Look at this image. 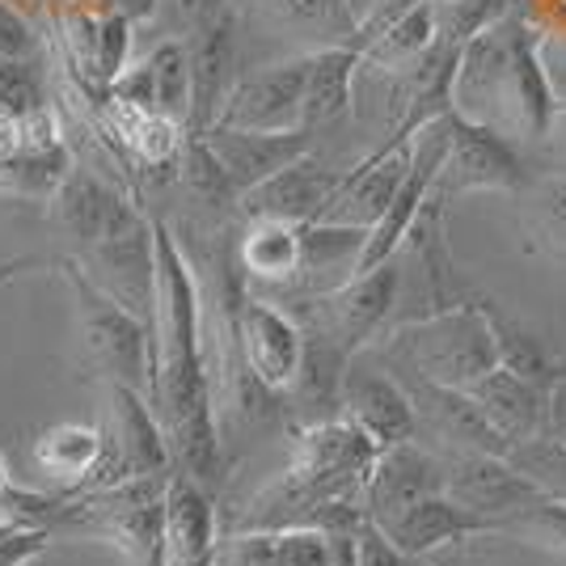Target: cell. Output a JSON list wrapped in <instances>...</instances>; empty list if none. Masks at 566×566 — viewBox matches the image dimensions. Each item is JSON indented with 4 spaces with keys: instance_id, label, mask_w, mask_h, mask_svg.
<instances>
[{
    "instance_id": "34",
    "label": "cell",
    "mask_w": 566,
    "mask_h": 566,
    "mask_svg": "<svg viewBox=\"0 0 566 566\" xmlns=\"http://www.w3.org/2000/svg\"><path fill=\"white\" fill-rule=\"evenodd\" d=\"M34 51V34L22 22V13H13V4L0 0V60H25Z\"/></svg>"
},
{
    "instance_id": "36",
    "label": "cell",
    "mask_w": 566,
    "mask_h": 566,
    "mask_svg": "<svg viewBox=\"0 0 566 566\" xmlns=\"http://www.w3.org/2000/svg\"><path fill=\"white\" fill-rule=\"evenodd\" d=\"M558 118L566 123V102H558Z\"/></svg>"
},
{
    "instance_id": "10",
    "label": "cell",
    "mask_w": 566,
    "mask_h": 566,
    "mask_svg": "<svg viewBox=\"0 0 566 566\" xmlns=\"http://www.w3.org/2000/svg\"><path fill=\"white\" fill-rule=\"evenodd\" d=\"M305 81L308 55L245 72L233 81L216 123L245 127V132H296L305 127Z\"/></svg>"
},
{
    "instance_id": "1",
    "label": "cell",
    "mask_w": 566,
    "mask_h": 566,
    "mask_svg": "<svg viewBox=\"0 0 566 566\" xmlns=\"http://www.w3.org/2000/svg\"><path fill=\"white\" fill-rule=\"evenodd\" d=\"M157 245V308H153V410L161 419L178 470L199 478L208 491L224 473L220 457V415L208 359V317L203 292L187 250L166 220H153Z\"/></svg>"
},
{
    "instance_id": "15",
    "label": "cell",
    "mask_w": 566,
    "mask_h": 566,
    "mask_svg": "<svg viewBox=\"0 0 566 566\" xmlns=\"http://www.w3.org/2000/svg\"><path fill=\"white\" fill-rule=\"evenodd\" d=\"M190 55V132H208L224 97L233 90V64H237V30L229 9H216L203 22L190 25L187 39Z\"/></svg>"
},
{
    "instance_id": "32",
    "label": "cell",
    "mask_w": 566,
    "mask_h": 566,
    "mask_svg": "<svg viewBox=\"0 0 566 566\" xmlns=\"http://www.w3.org/2000/svg\"><path fill=\"white\" fill-rule=\"evenodd\" d=\"M55 533L34 524H0V566H34L51 549Z\"/></svg>"
},
{
    "instance_id": "9",
    "label": "cell",
    "mask_w": 566,
    "mask_h": 566,
    "mask_svg": "<svg viewBox=\"0 0 566 566\" xmlns=\"http://www.w3.org/2000/svg\"><path fill=\"white\" fill-rule=\"evenodd\" d=\"M528 169L520 161L512 140L473 118L449 111V161L440 169L436 190L452 199V195H470V190H499V195H520L528 187Z\"/></svg>"
},
{
    "instance_id": "22",
    "label": "cell",
    "mask_w": 566,
    "mask_h": 566,
    "mask_svg": "<svg viewBox=\"0 0 566 566\" xmlns=\"http://www.w3.org/2000/svg\"><path fill=\"white\" fill-rule=\"evenodd\" d=\"M237 266L254 283L296 287L301 266H305V224L245 220V229L237 237Z\"/></svg>"
},
{
    "instance_id": "33",
    "label": "cell",
    "mask_w": 566,
    "mask_h": 566,
    "mask_svg": "<svg viewBox=\"0 0 566 566\" xmlns=\"http://www.w3.org/2000/svg\"><path fill=\"white\" fill-rule=\"evenodd\" d=\"M283 13H292L296 22H317V25H347L355 34V13L352 0H280Z\"/></svg>"
},
{
    "instance_id": "14",
    "label": "cell",
    "mask_w": 566,
    "mask_h": 566,
    "mask_svg": "<svg viewBox=\"0 0 566 566\" xmlns=\"http://www.w3.org/2000/svg\"><path fill=\"white\" fill-rule=\"evenodd\" d=\"M401 385L410 389L419 431L436 436L449 452H499V457L512 452L507 436L486 419V410L473 401L470 389H449L431 380H401Z\"/></svg>"
},
{
    "instance_id": "8",
    "label": "cell",
    "mask_w": 566,
    "mask_h": 566,
    "mask_svg": "<svg viewBox=\"0 0 566 566\" xmlns=\"http://www.w3.org/2000/svg\"><path fill=\"white\" fill-rule=\"evenodd\" d=\"M338 415L352 419L377 449H394V444H406V440H419V415H415L410 389L385 368V359L373 347L352 355V364L343 373Z\"/></svg>"
},
{
    "instance_id": "28",
    "label": "cell",
    "mask_w": 566,
    "mask_h": 566,
    "mask_svg": "<svg viewBox=\"0 0 566 566\" xmlns=\"http://www.w3.org/2000/svg\"><path fill=\"white\" fill-rule=\"evenodd\" d=\"M148 69H153V85H157V111L190 127V55L187 43L178 39H161L148 51Z\"/></svg>"
},
{
    "instance_id": "12",
    "label": "cell",
    "mask_w": 566,
    "mask_h": 566,
    "mask_svg": "<svg viewBox=\"0 0 566 566\" xmlns=\"http://www.w3.org/2000/svg\"><path fill=\"white\" fill-rule=\"evenodd\" d=\"M347 169H331L317 153L296 157L292 166H283L280 174H271L266 182L241 195V216L245 220H287V224H313L322 220L331 199L343 187Z\"/></svg>"
},
{
    "instance_id": "20",
    "label": "cell",
    "mask_w": 566,
    "mask_h": 566,
    "mask_svg": "<svg viewBox=\"0 0 566 566\" xmlns=\"http://www.w3.org/2000/svg\"><path fill=\"white\" fill-rule=\"evenodd\" d=\"M216 566H334V533L322 528H241L220 542Z\"/></svg>"
},
{
    "instance_id": "4",
    "label": "cell",
    "mask_w": 566,
    "mask_h": 566,
    "mask_svg": "<svg viewBox=\"0 0 566 566\" xmlns=\"http://www.w3.org/2000/svg\"><path fill=\"white\" fill-rule=\"evenodd\" d=\"M60 275L72 292L90 359L106 373V380L132 385L148 398L153 394V322H144L136 308H127L106 287H97L76 259L60 262Z\"/></svg>"
},
{
    "instance_id": "17",
    "label": "cell",
    "mask_w": 566,
    "mask_h": 566,
    "mask_svg": "<svg viewBox=\"0 0 566 566\" xmlns=\"http://www.w3.org/2000/svg\"><path fill=\"white\" fill-rule=\"evenodd\" d=\"M132 208H136L132 199H123L111 182H102L94 169H85V166H72L69 178H64V182L55 187V195L48 199L51 224L64 237H72V241L81 245V254H85L90 245H97Z\"/></svg>"
},
{
    "instance_id": "18",
    "label": "cell",
    "mask_w": 566,
    "mask_h": 566,
    "mask_svg": "<svg viewBox=\"0 0 566 566\" xmlns=\"http://www.w3.org/2000/svg\"><path fill=\"white\" fill-rule=\"evenodd\" d=\"M220 554V512L212 491L174 470L166 482V563H199Z\"/></svg>"
},
{
    "instance_id": "13",
    "label": "cell",
    "mask_w": 566,
    "mask_h": 566,
    "mask_svg": "<svg viewBox=\"0 0 566 566\" xmlns=\"http://www.w3.org/2000/svg\"><path fill=\"white\" fill-rule=\"evenodd\" d=\"M431 495H444V461L436 452L419 449L415 440H406L377 452L373 470L364 478V516L373 524H389Z\"/></svg>"
},
{
    "instance_id": "35",
    "label": "cell",
    "mask_w": 566,
    "mask_h": 566,
    "mask_svg": "<svg viewBox=\"0 0 566 566\" xmlns=\"http://www.w3.org/2000/svg\"><path fill=\"white\" fill-rule=\"evenodd\" d=\"M102 13H115L123 22H148L153 13H157V0H106V9Z\"/></svg>"
},
{
    "instance_id": "6",
    "label": "cell",
    "mask_w": 566,
    "mask_h": 566,
    "mask_svg": "<svg viewBox=\"0 0 566 566\" xmlns=\"http://www.w3.org/2000/svg\"><path fill=\"white\" fill-rule=\"evenodd\" d=\"M102 431H106V452H102V465H97V473L90 478V486L81 495L106 491V486L132 482V478L178 470L174 449H169L166 431H161V419H157L153 401L144 398L140 389L111 380V401H106Z\"/></svg>"
},
{
    "instance_id": "31",
    "label": "cell",
    "mask_w": 566,
    "mask_h": 566,
    "mask_svg": "<svg viewBox=\"0 0 566 566\" xmlns=\"http://www.w3.org/2000/svg\"><path fill=\"white\" fill-rule=\"evenodd\" d=\"M132 22L115 13H97V90L106 94L123 72L132 69Z\"/></svg>"
},
{
    "instance_id": "19",
    "label": "cell",
    "mask_w": 566,
    "mask_h": 566,
    "mask_svg": "<svg viewBox=\"0 0 566 566\" xmlns=\"http://www.w3.org/2000/svg\"><path fill=\"white\" fill-rule=\"evenodd\" d=\"M377 528L398 545L406 558H427V554H436V549H444V545L470 542L478 533H495L491 520H482L478 512L461 507V503L449 495L423 499V503H415L410 512H401L398 520L377 524Z\"/></svg>"
},
{
    "instance_id": "2",
    "label": "cell",
    "mask_w": 566,
    "mask_h": 566,
    "mask_svg": "<svg viewBox=\"0 0 566 566\" xmlns=\"http://www.w3.org/2000/svg\"><path fill=\"white\" fill-rule=\"evenodd\" d=\"M385 368L401 380H431L449 389H470L499 364L495 326L486 301H461L440 313L401 322L373 343Z\"/></svg>"
},
{
    "instance_id": "11",
    "label": "cell",
    "mask_w": 566,
    "mask_h": 566,
    "mask_svg": "<svg viewBox=\"0 0 566 566\" xmlns=\"http://www.w3.org/2000/svg\"><path fill=\"white\" fill-rule=\"evenodd\" d=\"M444 495L478 512L482 520H491V528L499 520L516 516L545 499L542 486L533 478H524L499 452H449L444 457Z\"/></svg>"
},
{
    "instance_id": "25",
    "label": "cell",
    "mask_w": 566,
    "mask_h": 566,
    "mask_svg": "<svg viewBox=\"0 0 566 566\" xmlns=\"http://www.w3.org/2000/svg\"><path fill=\"white\" fill-rule=\"evenodd\" d=\"M440 43V18H436V0H419L415 9H406L398 22L385 34H377L368 48L359 51L364 64L385 72H410L415 64H423L427 55Z\"/></svg>"
},
{
    "instance_id": "16",
    "label": "cell",
    "mask_w": 566,
    "mask_h": 566,
    "mask_svg": "<svg viewBox=\"0 0 566 566\" xmlns=\"http://www.w3.org/2000/svg\"><path fill=\"white\" fill-rule=\"evenodd\" d=\"M199 136L208 140V148L216 153V161L224 166L237 195L254 190L259 182H266L271 174H280L283 166H292L296 157L313 153V132H308V127H296V132H245V127L212 123V127L199 132Z\"/></svg>"
},
{
    "instance_id": "7",
    "label": "cell",
    "mask_w": 566,
    "mask_h": 566,
    "mask_svg": "<svg viewBox=\"0 0 566 566\" xmlns=\"http://www.w3.org/2000/svg\"><path fill=\"white\" fill-rule=\"evenodd\" d=\"M233 338L245 368H250V377L259 380L266 394L287 398L296 389L308 347L305 326L296 322V313H287L275 301L254 296L245 287L233 308Z\"/></svg>"
},
{
    "instance_id": "23",
    "label": "cell",
    "mask_w": 566,
    "mask_h": 566,
    "mask_svg": "<svg viewBox=\"0 0 566 566\" xmlns=\"http://www.w3.org/2000/svg\"><path fill=\"white\" fill-rule=\"evenodd\" d=\"M470 394L486 410V419L507 436V444L533 440L545 431V385H537V380L495 364L486 377L473 380Z\"/></svg>"
},
{
    "instance_id": "21",
    "label": "cell",
    "mask_w": 566,
    "mask_h": 566,
    "mask_svg": "<svg viewBox=\"0 0 566 566\" xmlns=\"http://www.w3.org/2000/svg\"><path fill=\"white\" fill-rule=\"evenodd\" d=\"M106 431L102 423H55L34 440V465L60 495H81L102 465Z\"/></svg>"
},
{
    "instance_id": "26",
    "label": "cell",
    "mask_w": 566,
    "mask_h": 566,
    "mask_svg": "<svg viewBox=\"0 0 566 566\" xmlns=\"http://www.w3.org/2000/svg\"><path fill=\"white\" fill-rule=\"evenodd\" d=\"M520 220L533 250L566 259V178H533L520 190Z\"/></svg>"
},
{
    "instance_id": "24",
    "label": "cell",
    "mask_w": 566,
    "mask_h": 566,
    "mask_svg": "<svg viewBox=\"0 0 566 566\" xmlns=\"http://www.w3.org/2000/svg\"><path fill=\"white\" fill-rule=\"evenodd\" d=\"M364 69V55L352 43L308 51V81H305V127L317 132L334 118L352 111L355 72Z\"/></svg>"
},
{
    "instance_id": "30",
    "label": "cell",
    "mask_w": 566,
    "mask_h": 566,
    "mask_svg": "<svg viewBox=\"0 0 566 566\" xmlns=\"http://www.w3.org/2000/svg\"><path fill=\"white\" fill-rule=\"evenodd\" d=\"M495 533H512V537L566 554V499H542V503L524 507L516 516L499 520Z\"/></svg>"
},
{
    "instance_id": "3",
    "label": "cell",
    "mask_w": 566,
    "mask_h": 566,
    "mask_svg": "<svg viewBox=\"0 0 566 566\" xmlns=\"http://www.w3.org/2000/svg\"><path fill=\"white\" fill-rule=\"evenodd\" d=\"M166 482L169 473H153L90 495H69L55 537L85 533L115 545L132 566H166Z\"/></svg>"
},
{
    "instance_id": "37",
    "label": "cell",
    "mask_w": 566,
    "mask_h": 566,
    "mask_svg": "<svg viewBox=\"0 0 566 566\" xmlns=\"http://www.w3.org/2000/svg\"><path fill=\"white\" fill-rule=\"evenodd\" d=\"M72 4H85V0H72Z\"/></svg>"
},
{
    "instance_id": "27",
    "label": "cell",
    "mask_w": 566,
    "mask_h": 566,
    "mask_svg": "<svg viewBox=\"0 0 566 566\" xmlns=\"http://www.w3.org/2000/svg\"><path fill=\"white\" fill-rule=\"evenodd\" d=\"M486 308H491V301H486ZM491 326H495L499 364L549 389V380L563 373V359H554L537 334H528L520 322H512V317H503L499 308H491Z\"/></svg>"
},
{
    "instance_id": "29",
    "label": "cell",
    "mask_w": 566,
    "mask_h": 566,
    "mask_svg": "<svg viewBox=\"0 0 566 566\" xmlns=\"http://www.w3.org/2000/svg\"><path fill=\"white\" fill-rule=\"evenodd\" d=\"M507 461H512L524 478H533V482L542 486L545 499H566V444L554 440L549 431L512 444Z\"/></svg>"
},
{
    "instance_id": "5",
    "label": "cell",
    "mask_w": 566,
    "mask_h": 566,
    "mask_svg": "<svg viewBox=\"0 0 566 566\" xmlns=\"http://www.w3.org/2000/svg\"><path fill=\"white\" fill-rule=\"evenodd\" d=\"M401 292V266L398 259L380 262L377 271L352 275L343 287L322 292V296H296V322L308 334H322L326 343H334L343 355L368 352L380 338V331L389 326L394 305Z\"/></svg>"
}]
</instances>
